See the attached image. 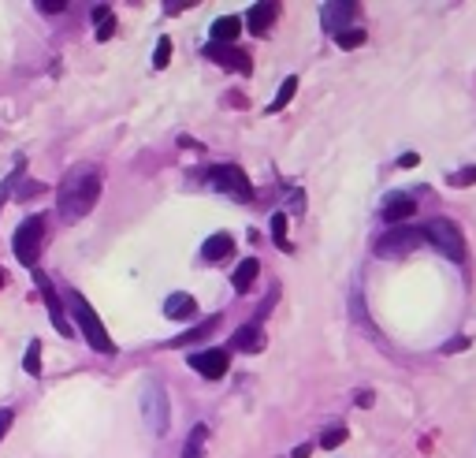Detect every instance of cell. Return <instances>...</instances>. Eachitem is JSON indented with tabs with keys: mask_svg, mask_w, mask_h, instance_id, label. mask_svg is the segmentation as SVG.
Masks as SVG:
<instances>
[{
	"mask_svg": "<svg viewBox=\"0 0 476 458\" xmlns=\"http://www.w3.org/2000/svg\"><path fill=\"white\" fill-rule=\"evenodd\" d=\"M101 198V176L97 171H74V176L63 179L60 187V216L63 220H82V216H90V209L97 205Z\"/></svg>",
	"mask_w": 476,
	"mask_h": 458,
	"instance_id": "cell-1",
	"label": "cell"
},
{
	"mask_svg": "<svg viewBox=\"0 0 476 458\" xmlns=\"http://www.w3.org/2000/svg\"><path fill=\"white\" fill-rule=\"evenodd\" d=\"M41 246H45V220H41V216H26L12 235L15 261H23L26 268H34L38 257H41Z\"/></svg>",
	"mask_w": 476,
	"mask_h": 458,
	"instance_id": "cell-2",
	"label": "cell"
},
{
	"mask_svg": "<svg viewBox=\"0 0 476 458\" xmlns=\"http://www.w3.org/2000/svg\"><path fill=\"white\" fill-rule=\"evenodd\" d=\"M71 310H74V317H79V328H82V335L90 339V346L97 354H116V343L108 339V332H104V324H101V317L93 313V305L82 298L79 291H71Z\"/></svg>",
	"mask_w": 476,
	"mask_h": 458,
	"instance_id": "cell-3",
	"label": "cell"
},
{
	"mask_svg": "<svg viewBox=\"0 0 476 458\" xmlns=\"http://www.w3.org/2000/svg\"><path fill=\"white\" fill-rule=\"evenodd\" d=\"M417 246H425V231L413 227V224H398V227H391V231H383L380 238H376V257L395 261V257L413 254Z\"/></svg>",
	"mask_w": 476,
	"mask_h": 458,
	"instance_id": "cell-4",
	"label": "cell"
},
{
	"mask_svg": "<svg viewBox=\"0 0 476 458\" xmlns=\"http://www.w3.org/2000/svg\"><path fill=\"white\" fill-rule=\"evenodd\" d=\"M420 231H425V243H431L443 257L465 261V238H461V231L450 220H431V224L420 227Z\"/></svg>",
	"mask_w": 476,
	"mask_h": 458,
	"instance_id": "cell-5",
	"label": "cell"
},
{
	"mask_svg": "<svg viewBox=\"0 0 476 458\" xmlns=\"http://www.w3.org/2000/svg\"><path fill=\"white\" fill-rule=\"evenodd\" d=\"M209 183H212L216 190L231 194L235 201H250V198H253V187H250V179H246V171H242V168H235V165H220V168H212V171H209Z\"/></svg>",
	"mask_w": 476,
	"mask_h": 458,
	"instance_id": "cell-6",
	"label": "cell"
},
{
	"mask_svg": "<svg viewBox=\"0 0 476 458\" xmlns=\"http://www.w3.org/2000/svg\"><path fill=\"white\" fill-rule=\"evenodd\" d=\"M142 410H145V421H149V429H153L157 436H160V432H168V395H164V388H157V384H145Z\"/></svg>",
	"mask_w": 476,
	"mask_h": 458,
	"instance_id": "cell-7",
	"label": "cell"
},
{
	"mask_svg": "<svg viewBox=\"0 0 476 458\" xmlns=\"http://www.w3.org/2000/svg\"><path fill=\"white\" fill-rule=\"evenodd\" d=\"M190 365L198 369L205 380H220L227 373V365H231V351H223V346H212V351H201L190 358Z\"/></svg>",
	"mask_w": 476,
	"mask_h": 458,
	"instance_id": "cell-8",
	"label": "cell"
},
{
	"mask_svg": "<svg viewBox=\"0 0 476 458\" xmlns=\"http://www.w3.org/2000/svg\"><path fill=\"white\" fill-rule=\"evenodd\" d=\"M205 56L216 60L220 68H231V71H242V75H250L253 71V60H250V52H242V49H235V45H205Z\"/></svg>",
	"mask_w": 476,
	"mask_h": 458,
	"instance_id": "cell-9",
	"label": "cell"
},
{
	"mask_svg": "<svg viewBox=\"0 0 476 458\" xmlns=\"http://www.w3.org/2000/svg\"><path fill=\"white\" fill-rule=\"evenodd\" d=\"M38 287H41V294H45L49 317H52V324H56V332H60V335H74V328L68 324V317H63V305H60V298H56V291H52L49 276H41V272H38Z\"/></svg>",
	"mask_w": 476,
	"mask_h": 458,
	"instance_id": "cell-10",
	"label": "cell"
},
{
	"mask_svg": "<svg viewBox=\"0 0 476 458\" xmlns=\"http://www.w3.org/2000/svg\"><path fill=\"white\" fill-rule=\"evenodd\" d=\"M413 213H417V201L409 198V194H391V198L383 201V209H380V216H383L387 224H395V227L402 224V220H409Z\"/></svg>",
	"mask_w": 476,
	"mask_h": 458,
	"instance_id": "cell-11",
	"label": "cell"
},
{
	"mask_svg": "<svg viewBox=\"0 0 476 458\" xmlns=\"http://www.w3.org/2000/svg\"><path fill=\"white\" fill-rule=\"evenodd\" d=\"M164 317L171 321H190V317H198V298L187 291H175V294H168L164 298Z\"/></svg>",
	"mask_w": 476,
	"mask_h": 458,
	"instance_id": "cell-12",
	"label": "cell"
},
{
	"mask_svg": "<svg viewBox=\"0 0 476 458\" xmlns=\"http://www.w3.org/2000/svg\"><path fill=\"white\" fill-rule=\"evenodd\" d=\"M276 15H279V8H276V4H253V8H250V15H246V23H250L253 38L268 34V26L276 23Z\"/></svg>",
	"mask_w": 476,
	"mask_h": 458,
	"instance_id": "cell-13",
	"label": "cell"
},
{
	"mask_svg": "<svg viewBox=\"0 0 476 458\" xmlns=\"http://www.w3.org/2000/svg\"><path fill=\"white\" fill-rule=\"evenodd\" d=\"M257 276H261V261H257V257H246L242 265L235 268V276H231V287H235L238 294H246V291H250L253 283H257Z\"/></svg>",
	"mask_w": 476,
	"mask_h": 458,
	"instance_id": "cell-14",
	"label": "cell"
},
{
	"mask_svg": "<svg viewBox=\"0 0 476 458\" xmlns=\"http://www.w3.org/2000/svg\"><path fill=\"white\" fill-rule=\"evenodd\" d=\"M235 250V238L227 235V231H216V235H209L205 238V246H201V257L205 261H220V257H227Z\"/></svg>",
	"mask_w": 476,
	"mask_h": 458,
	"instance_id": "cell-15",
	"label": "cell"
},
{
	"mask_svg": "<svg viewBox=\"0 0 476 458\" xmlns=\"http://www.w3.org/2000/svg\"><path fill=\"white\" fill-rule=\"evenodd\" d=\"M238 30H242V19H238V15H223V19H216V23H212V38H216V45H235V41H238Z\"/></svg>",
	"mask_w": 476,
	"mask_h": 458,
	"instance_id": "cell-16",
	"label": "cell"
},
{
	"mask_svg": "<svg viewBox=\"0 0 476 458\" xmlns=\"http://www.w3.org/2000/svg\"><path fill=\"white\" fill-rule=\"evenodd\" d=\"M264 346V335H261V328L257 324H246V328H238L235 332V339H231V351H261Z\"/></svg>",
	"mask_w": 476,
	"mask_h": 458,
	"instance_id": "cell-17",
	"label": "cell"
},
{
	"mask_svg": "<svg viewBox=\"0 0 476 458\" xmlns=\"http://www.w3.org/2000/svg\"><path fill=\"white\" fill-rule=\"evenodd\" d=\"M205 440H209V429H205V425H193V432L187 436V447H182V458H201Z\"/></svg>",
	"mask_w": 476,
	"mask_h": 458,
	"instance_id": "cell-18",
	"label": "cell"
},
{
	"mask_svg": "<svg viewBox=\"0 0 476 458\" xmlns=\"http://www.w3.org/2000/svg\"><path fill=\"white\" fill-rule=\"evenodd\" d=\"M216 324H220V317H209V321H201V324H198V328H193V332H187V335H179V339H175V343H171V346H187V343H198V339H209V335L216 332Z\"/></svg>",
	"mask_w": 476,
	"mask_h": 458,
	"instance_id": "cell-19",
	"label": "cell"
},
{
	"mask_svg": "<svg viewBox=\"0 0 476 458\" xmlns=\"http://www.w3.org/2000/svg\"><path fill=\"white\" fill-rule=\"evenodd\" d=\"M294 93H298V79L290 75V79H283V86H279V93H276V101L268 105V112H279L283 105H290V101H294Z\"/></svg>",
	"mask_w": 476,
	"mask_h": 458,
	"instance_id": "cell-20",
	"label": "cell"
},
{
	"mask_svg": "<svg viewBox=\"0 0 476 458\" xmlns=\"http://www.w3.org/2000/svg\"><path fill=\"white\" fill-rule=\"evenodd\" d=\"M23 369H26V373L30 376H38L41 373V343L34 339V343H30L26 346V358H23Z\"/></svg>",
	"mask_w": 476,
	"mask_h": 458,
	"instance_id": "cell-21",
	"label": "cell"
},
{
	"mask_svg": "<svg viewBox=\"0 0 476 458\" xmlns=\"http://www.w3.org/2000/svg\"><path fill=\"white\" fill-rule=\"evenodd\" d=\"M93 19H97V38L104 41V38L116 30V19H112V12H108V8H97V12H93Z\"/></svg>",
	"mask_w": 476,
	"mask_h": 458,
	"instance_id": "cell-22",
	"label": "cell"
},
{
	"mask_svg": "<svg viewBox=\"0 0 476 458\" xmlns=\"http://www.w3.org/2000/svg\"><path fill=\"white\" fill-rule=\"evenodd\" d=\"M272 238L279 243V250H290L287 246V213H276L272 216Z\"/></svg>",
	"mask_w": 476,
	"mask_h": 458,
	"instance_id": "cell-23",
	"label": "cell"
},
{
	"mask_svg": "<svg viewBox=\"0 0 476 458\" xmlns=\"http://www.w3.org/2000/svg\"><path fill=\"white\" fill-rule=\"evenodd\" d=\"M335 41H339V49H357L365 45V30H342V34H335Z\"/></svg>",
	"mask_w": 476,
	"mask_h": 458,
	"instance_id": "cell-24",
	"label": "cell"
},
{
	"mask_svg": "<svg viewBox=\"0 0 476 458\" xmlns=\"http://www.w3.org/2000/svg\"><path fill=\"white\" fill-rule=\"evenodd\" d=\"M342 440H346V429H342V425H335V429H328L320 436V447H324V451H335Z\"/></svg>",
	"mask_w": 476,
	"mask_h": 458,
	"instance_id": "cell-25",
	"label": "cell"
},
{
	"mask_svg": "<svg viewBox=\"0 0 476 458\" xmlns=\"http://www.w3.org/2000/svg\"><path fill=\"white\" fill-rule=\"evenodd\" d=\"M168 60H171V38H160L153 49V68H168Z\"/></svg>",
	"mask_w": 476,
	"mask_h": 458,
	"instance_id": "cell-26",
	"label": "cell"
},
{
	"mask_svg": "<svg viewBox=\"0 0 476 458\" xmlns=\"http://www.w3.org/2000/svg\"><path fill=\"white\" fill-rule=\"evenodd\" d=\"M458 351H469V335H454L450 343H443V354H458Z\"/></svg>",
	"mask_w": 476,
	"mask_h": 458,
	"instance_id": "cell-27",
	"label": "cell"
},
{
	"mask_svg": "<svg viewBox=\"0 0 476 458\" xmlns=\"http://www.w3.org/2000/svg\"><path fill=\"white\" fill-rule=\"evenodd\" d=\"M450 183H454V187H469V183H476V168H461Z\"/></svg>",
	"mask_w": 476,
	"mask_h": 458,
	"instance_id": "cell-28",
	"label": "cell"
},
{
	"mask_svg": "<svg viewBox=\"0 0 476 458\" xmlns=\"http://www.w3.org/2000/svg\"><path fill=\"white\" fill-rule=\"evenodd\" d=\"M12 421H15V413H12V410H0V440H4V432L12 429Z\"/></svg>",
	"mask_w": 476,
	"mask_h": 458,
	"instance_id": "cell-29",
	"label": "cell"
},
{
	"mask_svg": "<svg viewBox=\"0 0 476 458\" xmlns=\"http://www.w3.org/2000/svg\"><path fill=\"white\" fill-rule=\"evenodd\" d=\"M41 12H63V8H68V4H63V0H41Z\"/></svg>",
	"mask_w": 476,
	"mask_h": 458,
	"instance_id": "cell-30",
	"label": "cell"
},
{
	"mask_svg": "<svg viewBox=\"0 0 476 458\" xmlns=\"http://www.w3.org/2000/svg\"><path fill=\"white\" fill-rule=\"evenodd\" d=\"M398 165H402V168H417V165H420V157H417V153H406V157L398 160Z\"/></svg>",
	"mask_w": 476,
	"mask_h": 458,
	"instance_id": "cell-31",
	"label": "cell"
},
{
	"mask_svg": "<svg viewBox=\"0 0 476 458\" xmlns=\"http://www.w3.org/2000/svg\"><path fill=\"white\" fill-rule=\"evenodd\" d=\"M309 455H312V447H309V443H301V447H298V451L290 455V458H309Z\"/></svg>",
	"mask_w": 476,
	"mask_h": 458,
	"instance_id": "cell-32",
	"label": "cell"
},
{
	"mask_svg": "<svg viewBox=\"0 0 476 458\" xmlns=\"http://www.w3.org/2000/svg\"><path fill=\"white\" fill-rule=\"evenodd\" d=\"M0 283H4V272H0Z\"/></svg>",
	"mask_w": 476,
	"mask_h": 458,
	"instance_id": "cell-33",
	"label": "cell"
}]
</instances>
